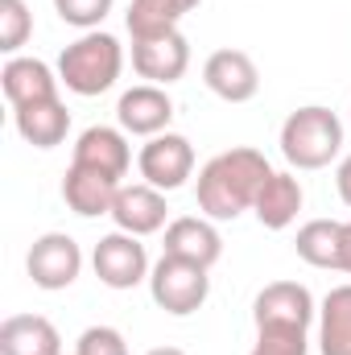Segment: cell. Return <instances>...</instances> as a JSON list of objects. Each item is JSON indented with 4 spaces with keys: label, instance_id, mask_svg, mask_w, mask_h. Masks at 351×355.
<instances>
[{
    "label": "cell",
    "instance_id": "cell-26",
    "mask_svg": "<svg viewBox=\"0 0 351 355\" xmlns=\"http://www.w3.org/2000/svg\"><path fill=\"white\" fill-rule=\"evenodd\" d=\"M306 331H257V347L248 355H306Z\"/></svg>",
    "mask_w": 351,
    "mask_h": 355
},
{
    "label": "cell",
    "instance_id": "cell-16",
    "mask_svg": "<svg viewBox=\"0 0 351 355\" xmlns=\"http://www.w3.org/2000/svg\"><path fill=\"white\" fill-rule=\"evenodd\" d=\"M12 124L21 132L25 145L33 149H54L67 141L71 132V112L67 103L54 95V99H42V103H25V107H12Z\"/></svg>",
    "mask_w": 351,
    "mask_h": 355
},
{
    "label": "cell",
    "instance_id": "cell-22",
    "mask_svg": "<svg viewBox=\"0 0 351 355\" xmlns=\"http://www.w3.org/2000/svg\"><path fill=\"white\" fill-rule=\"evenodd\" d=\"M339 240H343V223L339 219H310L298 227V257L314 268H339Z\"/></svg>",
    "mask_w": 351,
    "mask_h": 355
},
{
    "label": "cell",
    "instance_id": "cell-23",
    "mask_svg": "<svg viewBox=\"0 0 351 355\" xmlns=\"http://www.w3.org/2000/svg\"><path fill=\"white\" fill-rule=\"evenodd\" d=\"M33 33V12L25 0H0V50L17 54Z\"/></svg>",
    "mask_w": 351,
    "mask_h": 355
},
{
    "label": "cell",
    "instance_id": "cell-20",
    "mask_svg": "<svg viewBox=\"0 0 351 355\" xmlns=\"http://www.w3.org/2000/svg\"><path fill=\"white\" fill-rule=\"evenodd\" d=\"M203 0H132L124 12V25L132 33V42L141 37H157V33H174L178 21L186 12H194Z\"/></svg>",
    "mask_w": 351,
    "mask_h": 355
},
{
    "label": "cell",
    "instance_id": "cell-4",
    "mask_svg": "<svg viewBox=\"0 0 351 355\" xmlns=\"http://www.w3.org/2000/svg\"><path fill=\"white\" fill-rule=\"evenodd\" d=\"M149 293H153V302H157L166 314L186 318V314L203 310V302H207V293H211V277H207L203 265H190V261H182V257H166V252H162V261L149 272Z\"/></svg>",
    "mask_w": 351,
    "mask_h": 355
},
{
    "label": "cell",
    "instance_id": "cell-14",
    "mask_svg": "<svg viewBox=\"0 0 351 355\" xmlns=\"http://www.w3.org/2000/svg\"><path fill=\"white\" fill-rule=\"evenodd\" d=\"M120 186H124L120 178L71 162V170H67V178H62V198H67V207H71L75 215L95 219V215H112V202H116Z\"/></svg>",
    "mask_w": 351,
    "mask_h": 355
},
{
    "label": "cell",
    "instance_id": "cell-28",
    "mask_svg": "<svg viewBox=\"0 0 351 355\" xmlns=\"http://www.w3.org/2000/svg\"><path fill=\"white\" fill-rule=\"evenodd\" d=\"M339 272H351V223H343V240H339Z\"/></svg>",
    "mask_w": 351,
    "mask_h": 355
},
{
    "label": "cell",
    "instance_id": "cell-24",
    "mask_svg": "<svg viewBox=\"0 0 351 355\" xmlns=\"http://www.w3.org/2000/svg\"><path fill=\"white\" fill-rule=\"evenodd\" d=\"M112 4L116 0H54V12L67 21V25H75V29H99V21L112 12Z\"/></svg>",
    "mask_w": 351,
    "mask_h": 355
},
{
    "label": "cell",
    "instance_id": "cell-1",
    "mask_svg": "<svg viewBox=\"0 0 351 355\" xmlns=\"http://www.w3.org/2000/svg\"><path fill=\"white\" fill-rule=\"evenodd\" d=\"M273 166L264 162L261 149H223L215 153L203 170H198V186H194V198H198V211L215 223L223 219H240L244 211L257 207V194L268 182Z\"/></svg>",
    "mask_w": 351,
    "mask_h": 355
},
{
    "label": "cell",
    "instance_id": "cell-18",
    "mask_svg": "<svg viewBox=\"0 0 351 355\" xmlns=\"http://www.w3.org/2000/svg\"><path fill=\"white\" fill-rule=\"evenodd\" d=\"M0 355H62V335L42 314H12L0 322Z\"/></svg>",
    "mask_w": 351,
    "mask_h": 355
},
{
    "label": "cell",
    "instance_id": "cell-8",
    "mask_svg": "<svg viewBox=\"0 0 351 355\" xmlns=\"http://www.w3.org/2000/svg\"><path fill=\"white\" fill-rule=\"evenodd\" d=\"M137 170L157 190H178V186H186V178L194 174V145L182 132H157L141 149Z\"/></svg>",
    "mask_w": 351,
    "mask_h": 355
},
{
    "label": "cell",
    "instance_id": "cell-21",
    "mask_svg": "<svg viewBox=\"0 0 351 355\" xmlns=\"http://www.w3.org/2000/svg\"><path fill=\"white\" fill-rule=\"evenodd\" d=\"M318 352L351 355V285H335L318 310Z\"/></svg>",
    "mask_w": 351,
    "mask_h": 355
},
{
    "label": "cell",
    "instance_id": "cell-29",
    "mask_svg": "<svg viewBox=\"0 0 351 355\" xmlns=\"http://www.w3.org/2000/svg\"><path fill=\"white\" fill-rule=\"evenodd\" d=\"M145 355H186L182 347H153V352H145Z\"/></svg>",
    "mask_w": 351,
    "mask_h": 355
},
{
    "label": "cell",
    "instance_id": "cell-3",
    "mask_svg": "<svg viewBox=\"0 0 351 355\" xmlns=\"http://www.w3.org/2000/svg\"><path fill=\"white\" fill-rule=\"evenodd\" d=\"M120 71H124V46L112 33H103V29L83 33L79 42H71L58 54V79H62V87L83 95V99L116 87Z\"/></svg>",
    "mask_w": 351,
    "mask_h": 355
},
{
    "label": "cell",
    "instance_id": "cell-9",
    "mask_svg": "<svg viewBox=\"0 0 351 355\" xmlns=\"http://www.w3.org/2000/svg\"><path fill=\"white\" fill-rule=\"evenodd\" d=\"M186 67H190V42H186L182 29L132 42V71H137L141 79H149L153 87L178 83V79L186 75Z\"/></svg>",
    "mask_w": 351,
    "mask_h": 355
},
{
    "label": "cell",
    "instance_id": "cell-27",
    "mask_svg": "<svg viewBox=\"0 0 351 355\" xmlns=\"http://www.w3.org/2000/svg\"><path fill=\"white\" fill-rule=\"evenodd\" d=\"M335 190H339V198L351 207V153L339 162V170H335Z\"/></svg>",
    "mask_w": 351,
    "mask_h": 355
},
{
    "label": "cell",
    "instance_id": "cell-12",
    "mask_svg": "<svg viewBox=\"0 0 351 355\" xmlns=\"http://www.w3.org/2000/svg\"><path fill=\"white\" fill-rule=\"evenodd\" d=\"M116 120L124 132L132 137H157V132H170V120H174V99L166 95V87H153V83H141V87H128L116 103Z\"/></svg>",
    "mask_w": 351,
    "mask_h": 355
},
{
    "label": "cell",
    "instance_id": "cell-25",
    "mask_svg": "<svg viewBox=\"0 0 351 355\" xmlns=\"http://www.w3.org/2000/svg\"><path fill=\"white\" fill-rule=\"evenodd\" d=\"M75 355H128V343L116 327H87L75 343Z\"/></svg>",
    "mask_w": 351,
    "mask_h": 355
},
{
    "label": "cell",
    "instance_id": "cell-15",
    "mask_svg": "<svg viewBox=\"0 0 351 355\" xmlns=\"http://www.w3.org/2000/svg\"><path fill=\"white\" fill-rule=\"evenodd\" d=\"M75 166H91V170H103L112 178H124L132 170V149H128V137L124 128H108V124H91L87 132L75 141Z\"/></svg>",
    "mask_w": 351,
    "mask_h": 355
},
{
    "label": "cell",
    "instance_id": "cell-17",
    "mask_svg": "<svg viewBox=\"0 0 351 355\" xmlns=\"http://www.w3.org/2000/svg\"><path fill=\"white\" fill-rule=\"evenodd\" d=\"M58 75L42 62V58H8L4 71H0V87L8 95L12 107H25V103H42V99H54L58 95Z\"/></svg>",
    "mask_w": 351,
    "mask_h": 355
},
{
    "label": "cell",
    "instance_id": "cell-2",
    "mask_svg": "<svg viewBox=\"0 0 351 355\" xmlns=\"http://www.w3.org/2000/svg\"><path fill=\"white\" fill-rule=\"evenodd\" d=\"M343 149V124L331 107L306 103L285 116L281 124V157L293 170H323L339 157Z\"/></svg>",
    "mask_w": 351,
    "mask_h": 355
},
{
    "label": "cell",
    "instance_id": "cell-7",
    "mask_svg": "<svg viewBox=\"0 0 351 355\" xmlns=\"http://www.w3.org/2000/svg\"><path fill=\"white\" fill-rule=\"evenodd\" d=\"M91 268L95 277L108 285V289H132L141 281H149V257H145V244L141 236H128V232H112L95 244L91 252Z\"/></svg>",
    "mask_w": 351,
    "mask_h": 355
},
{
    "label": "cell",
    "instance_id": "cell-13",
    "mask_svg": "<svg viewBox=\"0 0 351 355\" xmlns=\"http://www.w3.org/2000/svg\"><path fill=\"white\" fill-rule=\"evenodd\" d=\"M166 257H182V261H190V265H219V257H223V236H219V227H215V219H207V215H182L174 219L170 227H166Z\"/></svg>",
    "mask_w": 351,
    "mask_h": 355
},
{
    "label": "cell",
    "instance_id": "cell-5",
    "mask_svg": "<svg viewBox=\"0 0 351 355\" xmlns=\"http://www.w3.org/2000/svg\"><path fill=\"white\" fill-rule=\"evenodd\" d=\"M25 272L37 289H71L83 272V248L67 236V232H46L33 240L29 257H25Z\"/></svg>",
    "mask_w": 351,
    "mask_h": 355
},
{
    "label": "cell",
    "instance_id": "cell-6",
    "mask_svg": "<svg viewBox=\"0 0 351 355\" xmlns=\"http://www.w3.org/2000/svg\"><path fill=\"white\" fill-rule=\"evenodd\" d=\"M314 297L298 281H273L264 285L252 302V322L257 331H310L314 322Z\"/></svg>",
    "mask_w": 351,
    "mask_h": 355
},
{
    "label": "cell",
    "instance_id": "cell-10",
    "mask_svg": "<svg viewBox=\"0 0 351 355\" xmlns=\"http://www.w3.org/2000/svg\"><path fill=\"white\" fill-rule=\"evenodd\" d=\"M203 83L223 103H248L261 91V71H257L252 54H244V50H215L203 62Z\"/></svg>",
    "mask_w": 351,
    "mask_h": 355
},
{
    "label": "cell",
    "instance_id": "cell-19",
    "mask_svg": "<svg viewBox=\"0 0 351 355\" xmlns=\"http://www.w3.org/2000/svg\"><path fill=\"white\" fill-rule=\"evenodd\" d=\"M302 202H306V190H302V182L293 174H268V182L261 186V194H257V219H261V227L268 232H285L293 219H298V211H302Z\"/></svg>",
    "mask_w": 351,
    "mask_h": 355
},
{
    "label": "cell",
    "instance_id": "cell-11",
    "mask_svg": "<svg viewBox=\"0 0 351 355\" xmlns=\"http://www.w3.org/2000/svg\"><path fill=\"white\" fill-rule=\"evenodd\" d=\"M170 207H166V190L149 186V182H137V186H120L116 202H112V219H116V232H128V236H153L166 223Z\"/></svg>",
    "mask_w": 351,
    "mask_h": 355
}]
</instances>
